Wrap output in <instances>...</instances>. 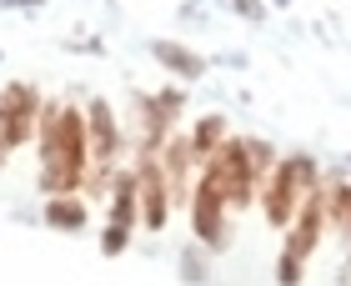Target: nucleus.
Segmentation results:
<instances>
[{"label": "nucleus", "instance_id": "nucleus-1", "mask_svg": "<svg viewBox=\"0 0 351 286\" xmlns=\"http://www.w3.org/2000/svg\"><path fill=\"white\" fill-rule=\"evenodd\" d=\"M36 141H40V191L45 196H81L90 171L86 116L66 101H40Z\"/></svg>", "mask_w": 351, "mask_h": 286}, {"label": "nucleus", "instance_id": "nucleus-2", "mask_svg": "<svg viewBox=\"0 0 351 286\" xmlns=\"http://www.w3.org/2000/svg\"><path fill=\"white\" fill-rule=\"evenodd\" d=\"M316 186H322L316 161H311L306 151H291V156H276V166H271V176L261 181L256 201H261V211H266L271 226L286 231V226H291V216H296V206L306 201Z\"/></svg>", "mask_w": 351, "mask_h": 286}, {"label": "nucleus", "instance_id": "nucleus-3", "mask_svg": "<svg viewBox=\"0 0 351 286\" xmlns=\"http://www.w3.org/2000/svg\"><path fill=\"white\" fill-rule=\"evenodd\" d=\"M201 176L221 191L226 211H246V206H256L261 181H256V171H251V161H246V141L226 136V141H221V146L201 161Z\"/></svg>", "mask_w": 351, "mask_h": 286}, {"label": "nucleus", "instance_id": "nucleus-4", "mask_svg": "<svg viewBox=\"0 0 351 286\" xmlns=\"http://www.w3.org/2000/svg\"><path fill=\"white\" fill-rule=\"evenodd\" d=\"M81 116H86V151H90L86 186L95 191V196H106L110 181H116V156L125 146V136H121V121H116V110H110L106 95H95Z\"/></svg>", "mask_w": 351, "mask_h": 286}, {"label": "nucleus", "instance_id": "nucleus-5", "mask_svg": "<svg viewBox=\"0 0 351 286\" xmlns=\"http://www.w3.org/2000/svg\"><path fill=\"white\" fill-rule=\"evenodd\" d=\"M36 121H40V91L25 81H10L0 91V171H5L15 146H25L36 136Z\"/></svg>", "mask_w": 351, "mask_h": 286}, {"label": "nucleus", "instance_id": "nucleus-6", "mask_svg": "<svg viewBox=\"0 0 351 286\" xmlns=\"http://www.w3.org/2000/svg\"><path fill=\"white\" fill-rule=\"evenodd\" d=\"M191 226H196V241L206 251H226L231 246V221H226V201H221V191L211 186L196 171V181H191Z\"/></svg>", "mask_w": 351, "mask_h": 286}, {"label": "nucleus", "instance_id": "nucleus-7", "mask_svg": "<svg viewBox=\"0 0 351 286\" xmlns=\"http://www.w3.org/2000/svg\"><path fill=\"white\" fill-rule=\"evenodd\" d=\"M156 166H161L166 176V191H171V206H186L191 201V181H196L201 171V156L191 151V136L176 126V131L161 141V151H156Z\"/></svg>", "mask_w": 351, "mask_h": 286}, {"label": "nucleus", "instance_id": "nucleus-8", "mask_svg": "<svg viewBox=\"0 0 351 286\" xmlns=\"http://www.w3.org/2000/svg\"><path fill=\"white\" fill-rule=\"evenodd\" d=\"M136 186H141V226L166 231L171 191H166V176H161V166H156V156H136Z\"/></svg>", "mask_w": 351, "mask_h": 286}, {"label": "nucleus", "instance_id": "nucleus-9", "mask_svg": "<svg viewBox=\"0 0 351 286\" xmlns=\"http://www.w3.org/2000/svg\"><path fill=\"white\" fill-rule=\"evenodd\" d=\"M110 231H125L131 236L141 226V186H136V166L131 171H116V181H110Z\"/></svg>", "mask_w": 351, "mask_h": 286}, {"label": "nucleus", "instance_id": "nucleus-10", "mask_svg": "<svg viewBox=\"0 0 351 286\" xmlns=\"http://www.w3.org/2000/svg\"><path fill=\"white\" fill-rule=\"evenodd\" d=\"M322 211H326V226L337 236L351 226V181L346 176H326L322 181Z\"/></svg>", "mask_w": 351, "mask_h": 286}, {"label": "nucleus", "instance_id": "nucleus-11", "mask_svg": "<svg viewBox=\"0 0 351 286\" xmlns=\"http://www.w3.org/2000/svg\"><path fill=\"white\" fill-rule=\"evenodd\" d=\"M151 56L161 60L171 75H186V81H201L206 75V60L196 51H186V45H176V40H151Z\"/></svg>", "mask_w": 351, "mask_h": 286}, {"label": "nucleus", "instance_id": "nucleus-12", "mask_svg": "<svg viewBox=\"0 0 351 286\" xmlns=\"http://www.w3.org/2000/svg\"><path fill=\"white\" fill-rule=\"evenodd\" d=\"M186 136H191V151L206 161V156L226 141V116H221V110H206V116H196V126H191Z\"/></svg>", "mask_w": 351, "mask_h": 286}, {"label": "nucleus", "instance_id": "nucleus-13", "mask_svg": "<svg viewBox=\"0 0 351 286\" xmlns=\"http://www.w3.org/2000/svg\"><path fill=\"white\" fill-rule=\"evenodd\" d=\"M45 226H56V231H81V226H86V201H81V196H45Z\"/></svg>", "mask_w": 351, "mask_h": 286}, {"label": "nucleus", "instance_id": "nucleus-14", "mask_svg": "<svg viewBox=\"0 0 351 286\" xmlns=\"http://www.w3.org/2000/svg\"><path fill=\"white\" fill-rule=\"evenodd\" d=\"M246 161H251V171H256V181H266L271 166H276V146H271V141L246 136Z\"/></svg>", "mask_w": 351, "mask_h": 286}, {"label": "nucleus", "instance_id": "nucleus-15", "mask_svg": "<svg viewBox=\"0 0 351 286\" xmlns=\"http://www.w3.org/2000/svg\"><path fill=\"white\" fill-rule=\"evenodd\" d=\"M301 281H306V261H301L296 251L281 246V257H276V286H301Z\"/></svg>", "mask_w": 351, "mask_h": 286}, {"label": "nucleus", "instance_id": "nucleus-16", "mask_svg": "<svg viewBox=\"0 0 351 286\" xmlns=\"http://www.w3.org/2000/svg\"><path fill=\"white\" fill-rule=\"evenodd\" d=\"M156 106H161V116H166V126H171V131H176V121H181V106H186V91H161V95H156Z\"/></svg>", "mask_w": 351, "mask_h": 286}, {"label": "nucleus", "instance_id": "nucleus-17", "mask_svg": "<svg viewBox=\"0 0 351 286\" xmlns=\"http://www.w3.org/2000/svg\"><path fill=\"white\" fill-rule=\"evenodd\" d=\"M125 246H131V236H125V231H110V226H106V236H101V251H106V257H121Z\"/></svg>", "mask_w": 351, "mask_h": 286}, {"label": "nucleus", "instance_id": "nucleus-18", "mask_svg": "<svg viewBox=\"0 0 351 286\" xmlns=\"http://www.w3.org/2000/svg\"><path fill=\"white\" fill-rule=\"evenodd\" d=\"M231 10L246 15V21H266V5H261V0H231Z\"/></svg>", "mask_w": 351, "mask_h": 286}, {"label": "nucleus", "instance_id": "nucleus-19", "mask_svg": "<svg viewBox=\"0 0 351 286\" xmlns=\"http://www.w3.org/2000/svg\"><path fill=\"white\" fill-rule=\"evenodd\" d=\"M181 276H186V281H206V266H201L196 251H191V257H181Z\"/></svg>", "mask_w": 351, "mask_h": 286}, {"label": "nucleus", "instance_id": "nucleus-20", "mask_svg": "<svg viewBox=\"0 0 351 286\" xmlns=\"http://www.w3.org/2000/svg\"><path fill=\"white\" fill-rule=\"evenodd\" d=\"M271 5H276V10H286V5H291V0H271Z\"/></svg>", "mask_w": 351, "mask_h": 286}, {"label": "nucleus", "instance_id": "nucleus-21", "mask_svg": "<svg viewBox=\"0 0 351 286\" xmlns=\"http://www.w3.org/2000/svg\"><path fill=\"white\" fill-rule=\"evenodd\" d=\"M341 241H346V246H351V226H346V231H341Z\"/></svg>", "mask_w": 351, "mask_h": 286}]
</instances>
